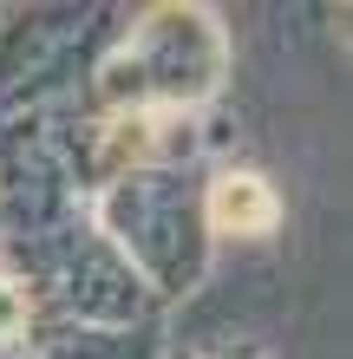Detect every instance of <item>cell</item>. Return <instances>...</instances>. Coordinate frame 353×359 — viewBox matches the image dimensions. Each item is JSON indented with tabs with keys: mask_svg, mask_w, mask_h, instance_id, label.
Wrapping results in <instances>:
<instances>
[{
	"mask_svg": "<svg viewBox=\"0 0 353 359\" xmlns=\"http://www.w3.org/2000/svg\"><path fill=\"white\" fill-rule=\"evenodd\" d=\"M210 222L229 229V236H262L275 222V196H268L262 177H222L210 189Z\"/></svg>",
	"mask_w": 353,
	"mask_h": 359,
	"instance_id": "1",
	"label": "cell"
},
{
	"mask_svg": "<svg viewBox=\"0 0 353 359\" xmlns=\"http://www.w3.org/2000/svg\"><path fill=\"white\" fill-rule=\"evenodd\" d=\"M13 320H20V301H13V294H7V287H0V333H7Z\"/></svg>",
	"mask_w": 353,
	"mask_h": 359,
	"instance_id": "2",
	"label": "cell"
}]
</instances>
